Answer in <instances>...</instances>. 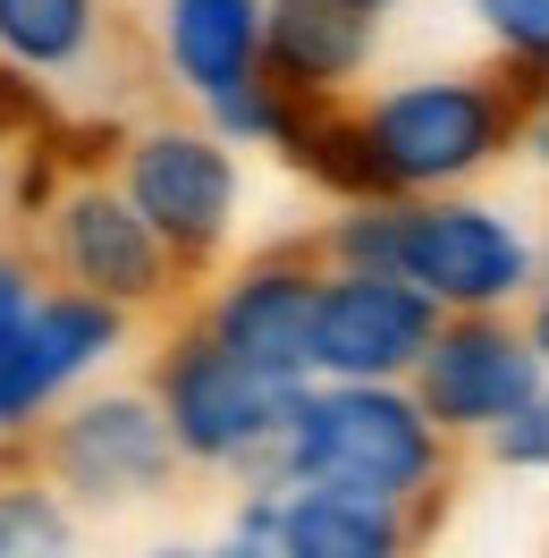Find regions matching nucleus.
<instances>
[{
    "mask_svg": "<svg viewBox=\"0 0 549 558\" xmlns=\"http://www.w3.org/2000/svg\"><path fill=\"white\" fill-rule=\"evenodd\" d=\"M541 76L549 69L508 51V69L380 94L373 110H355V195H431V186L474 178L541 102Z\"/></svg>",
    "mask_w": 549,
    "mask_h": 558,
    "instance_id": "1",
    "label": "nucleus"
},
{
    "mask_svg": "<svg viewBox=\"0 0 549 558\" xmlns=\"http://www.w3.org/2000/svg\"><path fill=\"white\" fill-rule=\"evenodd\" d=\"M533 348L549 355V288H541V305H533Z\"/></svg>",
    "mask_w": 549,
    "mask_h": 558,
    "instance_id": "19",
    "label": "nucleus"
},
{
    "mask_svg": "<svg viewBox=\"0 0 549 558\" xmlns=\"http://www.w3.org/2000/svg\"><path fill=\"white\" fill-rule=\"evenodd\" d=\"M42 245H51V271L69 279V288H94L110 305H152L178 279L170 238L144 220V204L127 186H102V178H76L69 195L51 204Z\"/></svg>",
    "mask_w": 549,
    "mask_h": 558,
    "instance_id": "6",
    "label": "nucleus"
},
{
    "mask_svg": "<svg viewBox=\"0 0 549 558\" xmlns=\"http://www.w3.org/2000/svg\"><path fill=\"white\" fill-rule=\"evenodd\" d=\"M389 271H406L448 314H499L524 288V245L474 204L389 195Z\"/></svg>",
    "mask_w": 549,
    "mask_h": 558,
    "instance_id": "5",
    "label": "nucleus"
},
{
    "mask_svg": "<svg viewBox=\"0 0 549 558\" xmlns=\"http://www.w3.org/2000/svg\"><path fill=\"white\" fill-rule=\"evenodd\" d=\"M541 364L549 355L524 330H508L499 314H456V322H440V339L414 364V381H423L414 398L448 432H499L515 407L541 398Z\"/></svg>",
    "mask_w": 549,
    "mask_h": 558,
    "instance_id": "8",
    "label": "nucleus"
},
{
    "mask_svg": "<svg viewBox=\"0 0 549 558\" xmlns=\"http://www.w3.org/2000/svg\"><path fill=\"white\" fill-rule=\"evenodd\" d=\"M490 449L508 457V465H549V398H533V407H515L499 432H490Z\"/></svg>",
    "mask_w": 549,
    "mask_h": 558,
    "instance_id": "17",
    "label": "nucleus"
},
{
    "mask_svg": "<svg viewBox=\"0 0 549 558\" xmlns=\"http://www.w3.org/2000/svg\"><path fill=\"white\" fill-rule=\"evenodd\" d=\"M414 542L406 499L346 483H288L279 499V550L288 558H398Z\"/></svg>",
    "mask_w": 549,
    "mask_h": 558,
    "instance_id": "13",
    "label": "nucleus"
},
{
    "mask_svg": "<svg viewBox=\"0 0 549 558\" xmlns=\"http://www.w3.org/2000/svg\"><path fill=\"white\" fill-rule=\"evenodd\" d=\"M0 60L17 76H42L51 94L94 85V69L110 60V9L102 0H0Z\"/></svg>",
    "mask_w": 549,
    "mask_h": 558,
    "instance_id": "14",
    "label": "nucleus"
},
{
    "mask_svg": "<svg viewBox=\"0 0 549 558\" xmlns=\"http://www.w3.org/2000/svg\"><path fill=\"white\" fill-rule=\"evenodd\" d=\"M313 305H321V263L313 245H279L263 263H245L220 296H211V330L271 381H305L313 373Z\"/></svg>",
    "mask_w": 549,
    "mask_h": 558,
    "instance_id": "10",
    "label": "nucleus"
},
{
    "mask_svg": "<svg viewBox=\"0 0 549 558\" xmlns=\"http://www.w3.org/2000/svg\"><path fill=\"white\" fill-rule=\"evenodd\" d=\"M440 440L448 423L423 398H398L389 381H339V389H305V407H296V423L271 457L288 465V483L423 499L440 483Z\"/></svg>",
    "mask_w": 549,
    "mask_h": 558,
    "instance_id": "2",
    "label": "nucleus"
},
{
    "mask_svg": "<svg viewBox=\"0 0 549 558\" xmlns=\"http://www.w3.org/2000/svg\"><path fill=\"white\" fill-rule=\"evenodd\" d=\"M119 339V305L94 296V288H60V296H35L26 322H17V339L0 355V432H17V423H35L51 407V389L85 373L94 355Z\"/></svg>",
    "mask_w": 549,
    "mask_h": 558,
    "instance_id": "11",
    "label": "nucleus"
},
{
    "mask_svg": "<svg viewBox=\"0 0 549 558\" xmlns=\"http://www.w3.org/2000/svg\"><path fill=\"white\" fill-rule=\"evenodd\" d=\"M364 9H373V17H380V9H398V0H364Z\"/></svg>",
    "mask_w": 549,
    "mask_h": 558,
    "instance_id": "20",
    "label": "nucleus"
},
{
    "mask_svg": "<svg viewBox=\"0 0 549 558\" xmlns=\"http://www.w3.org/2000/svg\"><path fill=\"white\" fill-rule=\"evenodd\" d=\"M26 305H35V288H26V271H9V263H0V355H9V339H17V322H26Z\"/></svg>",
    "mask_w": 549,
    "mask_h": 558,
    "instance_id": "18",
    "label": "nucleus"
},
{
    "mask_svg": "<svg viewBox=\"0 0 549 558\" xmlns=\"http://www.w3.org/2000/svg\"><path fill=\"white\" fill-rule=\"evenodd\" d=\"M440 296H423L406 271H364L339 263L321 271V305H313V373L339 381H398L423 364V348L440 339Z\"/></svg>",
    "mask_w": 549,
    "mask_h": 558,
    "instance_id": "4",
    "label": "nucleus"
},
{
    "mask_svg": "<svg viewBox=\"0 0 549 558\" xmlns=\"http://www.w3.org/2000/svg\"><path fill=\"white\" fill-rule=\"evenodd\" d=\"M119 186L144 204V220L170 238L178 263H204L211 245L229 238V211H237V170L220 136L195 128H136L119 153Z\"/></svg>",
    "mask_w": 549,
    "mask_h": 558,
    "instance_id": "9",
    "label": "nucleus"
},
{
    "mask_svg": "<svg viewBox=\"0 0 549 558\" xmlns=\"http://www.w3.org/2000/svg\"><path fill=\"white\" fill-rule=\"evenodd\" d=\"M373 60V9L364 0H271L263 9V76L296 102H330Z\"/></svg>",
    "mask_w": 549,
    "mask_h": 558,
    "instance_id": "12",
    "label": "nucleus"
},
{
    "mask_svg": "<svg viewBox=\"0 0 549 558\" xmlns=\"http://www.w3.org/2000/svg\"><path fill=\"white\" fill-rule=\"evenodd\" d=\"M178 432L161 415V398H136V389H110V398H85L51 423L42 440V474L69 490V499H144V490L170 483L178 465Z\"/></svg>",
    "mask_w": 549,
    "mask_h": 558,
    "instance_id": "7",
    "label": "nucleus"
},
{
    "mask_svg": "<svg viewBox=\"0 0 549 558\" xmlns=\"http://www.w3.org/2000/svg\"><path fill=\"white\" fill-rule=\"evenodd\" d=\"M152 398H161V415H170L178 449L204 457V465H229V457H271L288 440V423L305 407V381H271V373H254L220 330H186L170 355H161V373H152Z\"/></svg>",
    "mask_w": 549,
    "mask_h": 558,
    "instance_id": "3",
    "label": "nucleus"
},
{
    "mask_svg": "<svg viewBox=\"0 0 549 558\" xmlns=\"http://www.w3.org/2000/svg\"><path fill=\"white\" fill-rule=\"evenodd\" d=\"M481 17H490V35L508 43L515 60L549 69V0H481Z\"/></svg>",
    "mask_w": 549,
    "mask_h": 558,
    "instance_id": "16",
    "label": "nucleus"
},
{
    "mask_svg": "<svg viewBox=\"0 0 549 558\" xmlns=\"http://www.w3.org/2000/svg\"><path fill=\"white\" fill-rule=\"evenodd\" d=\"M170 69L220 102L263 76V0H170Z\"/></svg>",
    "mask_w": 549,
    "mask_h": 558,
    "instance_id": "15",
    "label": "nucleus"
}]
</instances>
